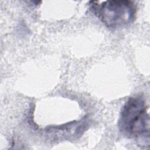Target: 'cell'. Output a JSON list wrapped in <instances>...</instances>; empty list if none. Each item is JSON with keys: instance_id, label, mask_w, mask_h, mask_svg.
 I'll use <instances>...</instances> for the list:
<instances>
[{"instance_id": "cell-1", "label": "cell", "mask_w": 150, "mask_h": 150, "mask_svg": "<svg viewBox=\"0 0 150 150\" xmlns=\"http://www.w3.org/2000/svg\"><path fill=\"white\" fill-rule=\"evenodd\" d=\"M118 125L127 136L149 137V117L143 97L135 96L128 98L121 109Z\"/></svg>"}, {"instance_id": "cell-2", "label": "cell", "mask_w": 150, "mask_h": 150, "mask_svg": "<svg viewBox=\"0 0 150 150\" xmlns=\"http://www.w3.org/2000/svg\"><path fill=\"white\" fill-rule=\"evenodd\" d=\"M91 9L108 28H122L132 23L135 18L137 9L134 2L127 0L90 2Z\"/></svg>"}]
</instances>
